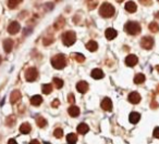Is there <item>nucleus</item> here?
<instances>
[{
  "label": "nucleus",
  "mask_w": 159,
  "mask_h": 144,
  "mask_svg": "<svg viewBox=\"0 0 159 144\" xmlns=\"http://www.w3.org/2000/svg\"><path fill=\"white\" fill-rule=\"evenodd\" d=\"M140 119H141V115L136 112H132L130 114V117H129V120L130 122L132 124H137V122H140Z\"/></svg>",
  "instance_id": "nucleus-17"
},
{
  "label": "nucleus",
  "mask_w": 159,
  "mask_h": 144,
  "mask_svg": "<svg viewBox=\"0 0 159 144\" xmlns=\"http://www.w3.org/2000/svg\"><path fill=\"white\" fill-rule=\"evenodd\" d=\"M15 122H17L15 116H14V115H11V116H9V117L7 118V122H6V124H7V126L12 127V126H14Z\"/></svg>",
  "instance_id": "nucleus-29"
},
{
  "label": "nucleus",
  "mask_w": 159,
  "mask_h": 144,
  "mask_svg": "<svg viewBox=\"0 0 159 144\" xmlns=\"http://www.w3.org/2000/svg\"><path fill=\"white\" fill-rule=\"evenodd\" d=\"M157 68H158V72H159V66H157Z\"/></svg>",
  "instance_id": "nucleus-44"
},
{
  "label": "nucleus",
  "mask_w": 159,
  "mask_h": 144,
  "mask_svg": "<svg viewBox=\"0 0 159 144\" xmlns=\"http://www.w3.org/2000/svg\"><path fill=\"white\" fill-rule=\"evenodd\" d=\"M59 104H60L59 100H55V101L51 103V106H52V107H58V106H59Z\"/></svg>",
  "instance_id": "nucleus-38"
},
{
  "label": "nucleus",
  "mask_w": 159,
  "mask_h": 144,
  "mask_svg": "<svg viewBox=\"0 0 159 144\" xmlns=\"http://www.w3.org/2000/svg\"><path fill=\"white\" fill-rule=\"evenodd\" d=\"M68 113L71 117H77L80 115V108L77 107V106H75V105H72L68 109Z\"/></svg>",
  "instance_id": "nucleus-18"
},
{
  "label": "nucleus",
  "mask_w": 159,
  "mask_h": 144,
  "mask_svg": "<svg viewBox=\"0 0 159 144\" xmlns=\"http://www.w3.org/2000/svg\"><path fill=\"white\" fill-rule=\"evenodd\" d=\"M75 60H76V62H78V63H82V62L85 61V56L81 53H76L75 54Z\"/></svg>",
  "instance_id": "nucleus-33"
},
{
  "label": "nucleus",
  "mask_w": 159,
  "mask_h": 144,
  "mask_svg": "<svg viewBox=\"0 0 159 144\" xmlns=\"http://www.w3.org/2000/svg\"><path fill=\"white\" fill-rule=\"evenodd\" d=\"M51 65L56 68V69H62L65 67L67 65V60L63 54H57L51 59Z\"/></svg>",
  "instance_id": "nucleus-2"
},
{
  "label": "nucleus",
  "mask_w": 159,
  "mask_h": 144,
  "mask_svg": "<svg viewBox=\"0 0 159 144\" xmlns=\"http://www.w3.org/2000/svg\"><path fill=\"white\" fill-rule=\"evenodd\" d=\"M114 7L112 5H110L108 2H105L103 5H100V9H99V14L103 16V18H111L112 15L114 14Z\"/></svg>",
  "instance_id": "nucleus-1"
},
{
  "label": "nucleus",
  "mask_w": 159,
  "mask_h": 144,
  "mask_svg": "<svg viewBox=\"0 0 159 144\" xmlns=\"http://www.w3.org/2000/svg\"><path fill=\"white\" fill-rule=\"evenodd\" d=\"M30 144H41L37 140H32L31 142H30Z\"/></svg>",
  "instance_id": "nucleus-40"
},
{
  "label": "nucleus",
  "mask_w": 159,
  "mask_h": 144,
  "mask_svg": "<svg viewBox=\"0 0 159 144\" xmlns=\"http://www.w3.org/2000/svg\"><path fill=\"white\" fill-rule=\"evenodd\" d=\"M92 77L94 78V79H101L103 77H104V72L100 69V68H95V69H93L92 71Z\"/></svg>",
  "instance_id": "nucleus-16"
},
{
  "label": "nucleus",
  "mask_w": 159,
  "mask_h": 144,
  "mask_svg": "<svg viewBox=\"0 0 159 144\" xmlns=\"http://www.w3.org/2000/svg\"><path fill=\"white\" fill-rule=\"evenodd\" d=\"M54 84H55V86L58 88V89H60V88L63 87V80L60 79V78H58V77H55V78H54Z\"/></svg>",
  "instance_id": "nucleus-31"
},
{
  "label": "nucleus",
  "mask_w": 159,
  "mask_h": 144,
  "mask_svg": "<svg viewBox=\"0 0 159 144\" xmlns=\"http://www.w3.org/2000/svg\"><path fill=\"white\" fill-rule=\"evenodd\" d=\"M158 91H159V86H158Z\"/></svg>",
  "instance_id": "nucleus-45"
},
{
  "label": "nucleus",
  "mask_w": 159,
  "mask_h": 144,
  "mask_svg": "<svg viewBox=\"0 0 159 144\" xmlns=\"http://www.w3.org/2000/svg\"><path fill=\"white\" fill-rule=\"evenodd\" d=\"M141 47L145 50H150L154 47V39L151 37H143L141 40Z\"/></svg>",
  "instance_id": "nucleus-6"
},
{
  "label": "nucleus",
  "mask_w": 159,
  "mask_h": 144,
  "mask_svg": "<svg viewBox=\"0 0 159 144\" xmlns=\"http://www.w3.org/2000/svg\"><path fill=\"white\" fill-rule=\"evenodd\" d=\"M36 124L39 128H44V127H46V125H47V122H46L45 118H43L39 116V117L36 118Z\"/></svg>",
  "instance_id": "nucleus-28"
},
{
  "label": "nucleus",
  "mask_w": 159,
  "mask_h": 144,
  "mask_svg": "<svg viewBox=\"0 0 159 144\" xmlns=\"http://www.w3.org/2000/svg\"><path fill=\"white\" fill-rule=\"evenodd\" d=\"M75 41H76V35H75V33L72 32V31H68V32H65L63 35H62V42H63L64 46H67V47L72 46Z\"/></svg>",
  "instance_id": "nucleus-4"
},
{
  "label": "nucleus",
  "mask_w": 159,
  "mask_h": 144,
  "mask_svg": "<svg viewBox=\"0 0 159 144\" xmlns=\"http://www.w3.org/2000/svg\"><path fill=\"white\" fill-rule=\"evenodd\" d=\"M148 28L151 33H158L159 32V25L156 22H151L148 25Z\"/></svg>",
  "instance_id": "nucleus-27"
},
{
  "label": "nucleus",
  "mask_w": 159,
  "mask_h": 144,
  "mask_svg": "<svg viewBox=\"0 0 159 144\" xmlns=\"http://www.w3.org/2000/svg\"><path fill=\"white\" fill-rule=\"evenodd\" d=\"M155 16H156L157 18H159V12H157V13L155 14Z\"/></svg>",
  "instance_id": "nucleus-41"
},
{
  "label": "nucleus",
  "mask_w": 159,
  "mask_h": 144,
  "mask_svg": "<svg viewBox=\"0 0 159 144\" xmlns=\"http://www.w3.org/2000/svg\"><path fill=\"white\" fill-rule=\"evenodd\" d=\"M101 108L104 111H107V112H110L112 109V102L109 98H105L103 101H101Z\"/></svg>",
  "instance_id": "nucleus-9"
},
{
  "label": "nucleus",
  "mask_w": 159,
  "mask_h": 144,
  "mask_svg": "<svg viewBox=\"0 0 159 144\" xmlns=\"http://www.w3.org/2000/svg\"><path fill=\"white\" fill-rule=\"evenodd\" d=\"M43 102V98H41V95H34L33 98H31V104H32L33 106H39Z\"/></svg>",
  "instance_id": "nucleus-20"
},
{
  "label": "nucleus",
  "mask_w": 159,
  "mask_h": 144,
  "mask_svg": "<svg viewBox=\"0 0 159 144\" xmlns=\"http://www.w3.org/2000/svg\"><path fill=\"white\" fill-rule=\"evenodd\" d=\"M21 2H22V0H8V7H9L10 9H14V8H17Z\"/></svg>",
  "instance_id": "nucleus-26"
},
{
  "label": "nucleus",
  "mask_w": 159,
  "mask_h": 144,
  "mask_svg": "<svg viewBox=\"0 0 159 144\" xmlns=\"http://www.w3.org/2000/svg\"><path fill=\"white\" fill-rule=\"evenodd\" d=\"M60 18L58 20V21H57V23L55 24L56 29H59V28H62V27H63V25H64V20H63V21H62L61 23H60Z\"/></svg>",
  "instance_id": "nucleus-34"
},
{
  "label": "nucleus",
  "mask_w": 159,
  "mask_h": 144,
  "mask_svg": "<svg viewBox=\"0 0 159 144\" xmlns=\"http://www.w3.org/2000/svg\"><path fill=\"white\" fill-rule=\"evenodd\" d=\"M158 1H159V0H158Z\"/></svg>",
  "instance_id": "nucleus-46"
},
{
  "label": "nucleus",
  "mask_w": 159,
  "mask_h": 144,
  "mask_svg": "<svg viewBox=\"0 0 159 144\" xmlns=\"http://www.w3.org/2000/svg\"><path fill=\"white\" fill-rule=\"evenodd\" d=\"M136 9H137L136 5L133 1H129V2L125 3V10H127V12H130V13H134L136 11Z\"/></svg>",
  "instance_id": "nucleus-22"
},
{
  "label": "nucleus",
  "mask_w": 159,
  "mask_h": 144,
  "mask_svg": "<svg viewBox=\"0 0 159 144\" xmlns=\"http://www.w3.org/2000/svg\"><path fill=\"white\" fill-rule=\"evenodd\" d=\"M12 48H13V40L12 39H6L3 41V49H5L6 53H10Z\"/></svg>",
  "instance_id": "nucleus-14"
},
{
  "label": "nucleus",
  "mask_w": 159,
  "mask_h": 144,
  "mask_svg": "<svg viewBox=\"0 0 159 144\" xmlns=\"http://www.w3.org/2000/svg\"><path fill=\"white\" fill-rule=\"evenodd\" d=\"M124 31L129 34V35H132V36H135L137 34L141 33V26L137 22H127L124 26Z\"/></svg>",
  "instance_id": "nucleus-3"
},
{
  "label": "nucleus",
  "mask_w": 159,
  "mask_h": 144,
  "mask_svg": "<svg viewBox=\"0 0 159 144\" xmlns=\"http://www.w3.org/2000/svg\"><path fill=\"white\" fill-rule=\"evenodd\" d=\"M85 47H86V49L88 50V51H91V52H95L96 50L98 49V45H97V42L94 40L88 41Z\"/></svg>",
  "instance_id": "nucleus-21"
},
{
  "label": "nucleus",
  "mask_w": 159,
  "mask_h": 144,
  "mask_svg": "<svg viewBox=\"0 0 159 144\" xmlns=\"http://www.w3.org/2000/svg\"><path fill=\"white\" fill-rule=\"evenodd\" d=\"M77 141V137L75 133H70L67 135V142L68 144H75Z\"/></svg>",
  "instance_id": "nucleus-23"
},
{
  "label": "nucleus",
  "mask_w": 159,
  "mask_h": 144,
  "mask_svg": "<svg viewBox=\"0 0 159 144\" xmlns=\"http://www.w3.org/2000/svg\"><path fill=\"white\" fill-rule=\"evenodd\" d=\"M20 29H21V26H20V24L18 22L10 23V25L8 26V33L11 34V35H15L17 33L20 32Z\"/></svg>",
  "instance_id": "nucleus-8"
},
{
  "label": "nucleus",
  "mask_w": 159,
  "mask_h": 144,
  "mask_svg": "<svg viewBox=\"0 0 159 144\" xmlns=\"http://www.w3.org/2000/svg\"><path fill=\"white\" fill-rule=\"evenodd\" d=\"M0 64H1V56H0Z\"/></svg>",
  "instance_id": "nucleus-43"
},
{
  "label": "nucleus",
  "mask_w": 159,
  "mask_h": 144,
  "mask_svg": "<svg viewBox=\"0 0 159 144\" xmlns=\"http://www.w3.org/2000/svg\"><path fill=\"white\" fill-rule=\"evenodd\" d=\"M138 62V59H137L136 55H134V54H130V55H127V58H125V64H127V66H130V67H133V66H135Z\"/></svg>",
  "instance_id": "nucleus-7"
},
{
  "label": "nucleus",
  "mask_w": 159,
  "mask_h": 144,
  "mask_svg": "<svg viewBox=\"0 0 159 144\" xmlns=\"http://www.w3.org/2000/svg\"><path fill=\"white\" fill-rule=\"evenodd\" d=\"M86 3H87V5H88V9L93 10V9H95L96 7H97V5H98V1H97V0H87Z\"/></svg>",
  "instance_id": "nucleus-30"
},
{
  "label": "nucleus",
  "mask_w": 159,
  "mask_h": 144,
  "mask_svg": "<svg viewBox=\"0 0 159 144\" xmlns=\"http://www.w3.org/2000/svg\"><path fill=\"white\" fill-rule=\"evenodd\" d=\"M37 76H38V72H37V69L35 67L28 68L26 72H25V79L28 81H30V82L36 80Z\"/></svg>",
  "instance_id": "nucleus-5"
},
{
  "label": "nucleus",
  "mask_w": 159,
  "mask_h": 144,
  "mask_svg": "<svg viewBox=\"0 0 159 144\" xmlns=\"http://www.w3.org/2000/svg\"><path fill=\"white\" fill-rule=\"evenodd\" d=\"M105 35H106V38H107L108 40H112V39H114V38L117 37L118 33H117V31L114 29V28H107L106 32H105Z\"/></svg>",
  "instance_id": "nucleus-12"
},
{
  "label": "nucleus",
  "mask_w": 159,
  "mask_h": 144,
  "mask_svg": "<svg viewBox=\"0 0 159 144\" xmlns=\"http://www.w3.org/2000/svg\"><path fill=\"white\" fill-rule=\"evenodd\" d=\"M8 144H18V143H17V141H15L14 139H10L9 142H8Z\"/></svg>",
  "instance_id": "nucleus-39"
},
{
  "label": "nucleus",
  "mask_w": 159,
  "mask_h": 144,
  "mask_svg": "<svg viewBox=\"0 0 159 144\" xmlns=\"http://www.w3.org/2000/svg\"><path fill=\"white\" fill-rule=\"evenodd\" d=\"M68 102H69V104H74L75 103V99H74V95H73V93H70V94L68 95Z\"/></svg>",
  "instance_id": "nucleus-35"
},
{
  "label": "nucleus",
  "mask_w": 159,
  "mask_h": 144,
  "mask_svg": "<svg viewBox=\"0 0 159 144\" xmlns=\"http://www.w3.org/2000/svg\"><path fill=\"white\" fill-rule=\"evenodd\" d=\"M20 99H21V92L19 90L12 91V93L10 94V102L12 104H14L17 103L18 101H20Z\"/></svg>",
  "instance_id": "nucleus-13"
},
{
  "label": "nucleus",
  "mask_w": 159,
  "mask_h": 144,
  "mask_svg": "<svg viewBox=\"0 0 159 144\" xmlns=\"http://www.w3.org/2000/svg\"><path fill=\"white\" fill-rule=\"evenodd\" d=\"M54 135H55L56 138H58V139L62 138V135H63V130H62L61 128H57V129L54 131Z\"/></svg>",
  "instance_id": "nucleus-32"
},
{
  "label": "nucleus",
  "mask_w": 159,
  "mask_h": 144,
  "mask_svg": "<svg viewBox=\"0 0 159 144\" xmlns=\"http://www.w3.org/2000/svg\"><path fill=\"white\" fill-rule=\"evenodd\" d=\"M117 1H118V2H122L123 0H117Z\"/></svg>",
  "instance_id": "nucleus-42"
},
{
  "label": "nucleus",
  "mask_w": 159,
  "mask_h": 144,
  "mask_svg": "<svg viewBox=\"0 0 159 144\" xmlns=\"http://www.w3.org/2000/svg\"><path fill=\"white\" fill-rule=\"evenodd\" d=\"M76 90L80 93H85L88 90V84L86 81H80L76 84Z\"/></svg>",
  "instance_id": "nucleus-11"
},
{
  "label": "nucleus",
  "mask_w": 159,
  "mask_h": 144,
  "mask_svg": "<svg viewBox=\"0 0 159 144\" xmlns=\"http://www.w3.org/2000/svg\"><path fill=\"white\" fill-rule=\"evenodd\" d=\"M41 91H43L44 94H49L50 92L52 91V87L49 84H45V85L41 86Z\"/></svg>",
  "instance_id": "nucleus-25"
},
{
  "label": "nucleus",
  "mask_w": 159,
  "mask_h": 144,
  "mask_svg": "<svg viewBox=\"0 0 159 144\" xmlns=\"http://www.w3.org/2000/svg\"><path fill=\"white\" fill-rule=\"evenodd\" d=\"M140 2H141L142 5H151V0H140Z\"/></svg>",
  "instance_id": "nucleus-37"
},
{
  "label": "nucleus",
  "mask_w": 159,
  "mask_h": 144,
  "mask_svg": "<svg viewBox=\"0 0 159 144\" xmlns=\"http://www.w3.org/2000/svg\"><path fill=\"white\" fill-rule=\"evenodd\" d=\"M31 130H32V127L28 122H24L20 127V132L23 133V134H28L31 132Z\"/></svg>",
  "instance_id": "nucleus-15"
},
{
  "label": "nucleus",
  "mask_w": 159,
  "mask_h": 144,
  "mask_svg": "<svg viewBox=\"0 0 159 144\" xmlns=\"http://www.w3.org/2000/svg\"><path fill=\"white\" fill-rule=\"evenodd\" d=\"M145 81V75H143V74H137L135 75L134 77V82L136 84V85H141Z\"/></svg>",
  "instance_id": "nucleus-24"
},
{
  "label": "nucleus",
  "mask_w": 159,
  "mask_h": 144,
  "mask_svg": "<svg viewBox=\"0 0 159 144\" xmlns=\"http://www.w3.org/2000/svg\"><path fill=\"white\" fill-rule=\"evenodd\" d=\"M153 134H154V137L156 138V139H159V127L155 128V130H154V132H153Z\"/></svg>",
  "instance_id": "nucleus-36"
},
{
  "label": "nucleus",
  "mask_w": 159,
  "mask_h": 144,
  "mask_svg": "<svg viewBox=\"0 0 159 144\" xmlns=\"http://www.w3.org/2000/svg\"><path fill=\"white\" fill-rule=\"evenodd\" d=\"M88 130H89V127L87 126L86 124H84V122L80 124V125L77 126V132H78L80 134H85V133L88 132Z\"/></svg>",
  "instance_id": "nucleus-19"
},
{
  "label": "nucleus",
  "mask_w": 159,
  "mask_h": 144,
  "mask_svg": "<svg viewBox=\"0 0 159 144\" xmlns=\"http://www.w3.org/2000/svg\"><path fill=\"white\" fill-rule=\"evenodd\" d=\"M141 95L138 92H131L129 94V101L131 102L132 104H137L141 102Z\"/></svg>",
  "instance_id": "nucleus-10"
}]
</instances>
